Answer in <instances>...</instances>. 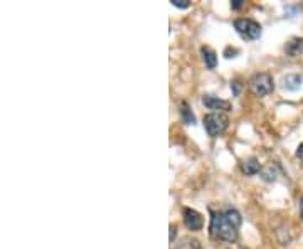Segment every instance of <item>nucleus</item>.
<instances>
[{
  "mask_svg": "<svg viewBox=\"0 0 303 249\" xmlns=\"http://www.w3.org/2000/svg\"><path fill=\"white\" fill-rule=\"evenodd\" d=\"M300 211H302V217H303V199H302V202H300Z\"/></svg>",
  "mask_w": 303,
  "mask_h": 249,
  "instance_id": "18",
  "label": "nucleus"
},
{
  "mask_svg": "<svg viewBox=\"0 0 303 249\" xmlns=\"http://www.w3.org/2000/svg\"><path fill=\"white\" fill-rule=\"evenodd\" d=\"M177 249H200V243L197 239L187 238V239H184V243L180 244Z\"/></svg>",
  "mask_w": 303,
  "mask_h": 249,
  "instance_id": "12",
  "label": "nucleus"
},
{
  "mask_svg": "<svg viewBox=\"0 0 303 249\" xmlns=\"http://www.w3.org/2000/svg\"><path fill=\"white\" fill-rule=\"evenodd\" d=\"M170 2H172V5L179 7V9H187V7L190 5L189 0H170Z\"/></svg>",
  "mask_w": 303,
  "mask_h": 249,
  "instance_id": "13",
  "label": "nucleus"
},
{
  "mask_svg": "<svg viewBox=\"0 0 303 249\" xmlns=\"http://www.w3.org/2000/svg\"><path fill=\"white\" fill-rule=\"evenodd\" d=\"M241 214L234 209H226L223 212H212L211 217V236L214 239L234 243L239 234L241 226Z\"/></svg>",
  "mask_w": 303,
  "mask_h": 249,
  "instance_id": "1",
  "label": "nucleus"
},
{
  "mask_svg": "<svg viewBox=\"0 0 303 249\" xmlns=\"http://www.w3.org/2000/svg\"><path fill=\"white\" fill-rule=\"evenodd\" d=\"M249 88L256 96L263 98L275 89V83H273V77L269 72H258L249 81Z\"/></svg>",
  "mask_w": 303,
  "mask_h": 249,
  "instance_id": "3",
  "label": "nucleus"
},
{
  "mask_svg": "<svg viewBox=\"0 0 303 249\" xmlns=\"http://www.w3.org/2000/svg\"><path fill=\"white\" fill-rule=\"evenodd\" d=\"M200 52H202L204 63H206V66L209 69H214L216 66H218V56H216V52L212 51L211 47L204 46L202 49H200Z\"/></svg>",
  "mask_w": 303,
  "mask_h": 249,
  "instance_id": "10",
  "label": "nucleus"
},
{
  "mask_svg": "<svg viewBox=\"0 0 303 249\" xmlns=\"http://www.w3.org/2000/svg\"><path fill=\"white\" fill-rule=\"evenodd\" d=\"M234 29L248 40H255L258 37H261V34H263V29H261L260 24H258L256 20L246 19V17L236 19L234 20Z\"/></svg>",
  "mask_w": 303,
  "mask_h": 249,
  "instance_id": "4",
  "label": "nucleus"
},
{
  "mask_svg": "<svg viewBox=\"0 0 303 249\" xmlns=\"http://www.w3.org/2000/svg\"><path fill=\"white\" fill-rule=\"evenodd\" d=\"M202 103L206 105V108L209 109H214L216 113H223V111H229L232 108L231 103L226 100H221L218 96H211V95H206L202 98Z\"/></svg>",
  "mask_w": 303,
  "mask_h": 249,
  "instance_id": "6",
  "label": "nucleus"
},
{
  "mask_svg": "<svg viewBox=\"0 0 303 249\" xmlns=\"http://www.w3.org/2000/svg\"><path fill=\"white\" fill-rule=\"evenodd\" d=\"M180 115H182L184 118V121H186L187 125H194L195 123V116L192 115V111H190V108L187 106V103H180Z\"/></svg>",
  "mask_w": 303,
  "mask_h": 249,
  "instance_id": "11",
  "label": "nucleus"
},
{
  "mask_svg": "<svg viewBox=\"0 0 303 249\" xmlns=\"http://www.w3.org/2000/svg\"><path fill=\"white\" fill-rule=\"evenodd\" d=\"M231 89H234V95H239V83L234 81V83L231 84Z\"/></svg>",
  "mask_w": 303,
  "mask_h": 249,
  "instance_id": "16",
  "label": "nucleus"
},
{
  "mask_svg": "<svg viewBox=\"0 0 303 249\" xmlns=\"http://www.w3.org/2000/svg\"><path fill=\"white\" fill-rule=\"evenodd\" d=\"M227 125H229V118L224 113L212 111L204 116V128L209 133V137H218V135H221L227 128Z\"/></svg>",
  "mask_w": 303,
  "mask_h": 249,
  "instance_id": "2",
  "label": "nucleus"
},
{
  "mask_svg": "<svg viewBox=\"0 0 303 249\" xmlns=\"http://www.w3.org/2000/svg\"><path fill=\"white\" fill-rule=\"evenodd\" d=\"M231 7L232 9H241V7H243V0H234V2L231 3Z\"/></svg>",
  "mask_w": 303,
  "mask_h": 249,
  "instance_id": "15",
  "label": "nucleus"
},
{
  "mask_svg": "<svg viewBox=\"0 0 303 249\" xmlns=\"http://www.w3.org/2000/svg\"><path fill=\"white\" fill-rule=\"evenodd\" d=\"M184 224H186V227L189 231H199L204 226V219L197 211L186 207L184 209Z\"/></svg>",
  "mask_w": 303,
  "mask_h": 249,
  "instance_id": "5",
  "label": "nucleus"
},
{
  "mask_svg": "<svg viewBox=\"0 0 303 249\" xmlns=\"http://www.w3.org/2000/svg\"><path fill=\"white\" fill-rule=\"evenodd\" d=\"M241 170L246 175H256L261 172V165H260V162H258V158L251 157V158H246V160L241 163Z\"/></svg>",
  "mask_w": 303,
  "mask_h": 249,
  "instance_id": "8",
  "label": "nucleus"
},
{
  "mask_svg": "<svg viewBox=\"0 0 303 249\" xmlns=\"http://www.w3.org/2000/svg\"><path fill=\"white\" fill-rule=\"evenodd\" d=\"M302 81L303 77L300 74H286L283 77V88L288 89V91H297L302 86Z\"/></svg>",
  "mask_w": 303,
  "mask_h": 249,
  "instance_id": "9",
  "label": "nucleus"
},
{
  "mask_svg": "<svg viewBox=\"0 0 303 249\" xmlns=\"http://www.w3.org/2000/svg\"><path fill=\"white\" fill-rule=\"evenodd\" d=\"M175 239V226L172 224L170 226V241H174Z\"/></svg>",
  "mask_w": 303,
  "mask_h": 249,
  "instance_id": "17",
  "label": "nucleus"
},
{
  "mask_svg": "<svg viewBox=\"0 0 303 249\" xmlns=\"http://www.w3.org/2000/svg\"><path fill=\"white\" fill-rule=\"evenodd\" d=\"M297 158H300L303 162V143H300V146L297 148Z\"/></svg>",
  "mask_w": 303,
  "mask_h": 249,
  "instance_id": "14",
  "label": "nucleus"
},
{
  "mask_svg": "<svg viewBox=\"0 0 303 249\" xmlns=\"http://www.w3.org/2000/svg\"><path fill=\"white\" fill-rule=\"evenodd\" d=\"M285 52L290 58H297L303 52V37H292L285 44Z\"/></svg>",
  "mask_w": 303,
  "mask_h": 249,
  "instance_id": "7",
  "label": "nucleus"
}]
</instances>
